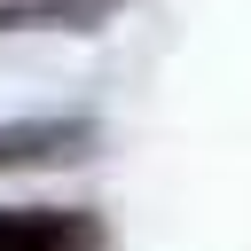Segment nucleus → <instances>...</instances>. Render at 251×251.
<instances>
[{
    "mask_svg": "<svg viewBox=\"0 0 251 251\" xmlns=\"http://www.w3.org/2000/svg\"><path fill=\"white\" fill-rule=\"evenodd\" d=\"M0 251H102V227H94V212L8 204L0 212Z\"/></svg>",
    "mask_w": 251,
    "mask_h": 251,
    "instance_id": "1",
    "label": "nucleus"
},
{
    "mask_svg": "<svg viewBox=\"0 0 251 251\" xmlns=\"http://www.w3.org/2000/svg\"><path fill=\"white\" fill-rule=\"evenodd\" d=\"M86 126H0V173H16V165H71V157H86Z\"/></svg>",
    "mask_w": 251,
    "mask_h": 251,
    "instance_id": "2",
    "label": "nucleus"
}]
</instances>
